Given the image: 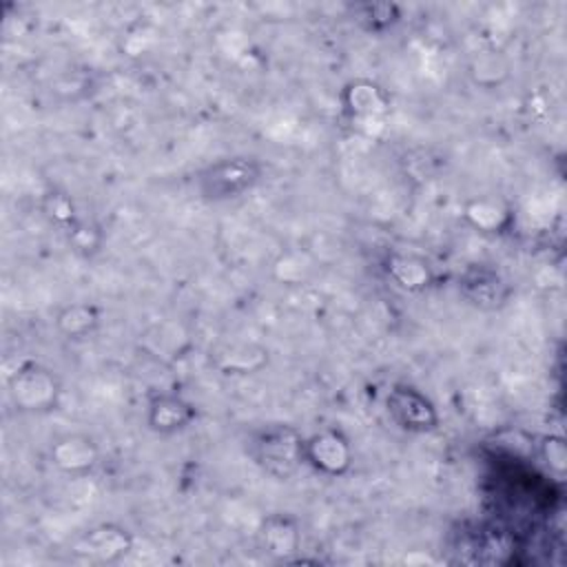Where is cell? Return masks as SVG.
Listing matches in <instances>:
<instances>
[{"instance_id": "obj_1", "label": "cell", "mask_w": 567, "mask_h": 567, "mask_svg": "<svg viewBox=\"0 0 567 567\" xmlns=\"http://www.w3.org/2000/svg\"><path fill=\"white\" fill-rule=\"evenodd\" d=\"M303 443L301 432L286 423H270L255 430L248 436L246 450L250 458L272 478H290L303 463Z\"/></svg>"}, {"instance_id": "obj_2", "label": "cell", "mask_w": 567, "mask_h": 567, "mask_svg": "<svg viewBox=\"0 0 567 567\" xmlns=\"http://www.w3.org/2000/svg\"><path fill=\"white\" fill-rule=\"evenodd\" d=\"M261 173L264 166L259 159L248 155H233L204 166L195 177V186L202 199L219 204L252 190L259 184Z\"/></svg>"}, {"instance_id": "obj_3", "label": "cell", "mask_w": 567, "mask_h": 567, "mask_svg": "<svg viewBox=\"0 0 567 567\" xmlns=\"http://www.w3.org/2000/svg\"><path fill=\"white\" fill-rule=\"evenodd\" d=\"M341 109L350 124L361 133L374 135L390 115V93L372 80L357 78L341 89Z\"/></svg>"}, {"instance_id": "obj_4", "label": "cell", "mask_w": 567, "mask_h": 567, "mask_svg": "<svg viewBox=\"0 0 567 567\" xmlns=\"http://www.w3.org/2000/svg\"><path fill=\"white\" fill-rule=\"evenodd\" d=\"M9 394L22 412H49L58 405L60 381L49 368L29 361L9 377Z\"/></svg>"}, {"instance_id": "obj_5", "label": "cell", "mask_w": 567, "mask_h": 567, "mask_svg": "<svg viewBox=\"0 0 567 567\" xmlns=\"http://www.w3.org/2000/svg\"><path fill=\"white\" fill-rule=\"evenodd\" d=\"M385 410L390 419L405 432L427 434L439 427L436 405L414 385H392V390L385 396Z\"/></svg>"}, {"instance_id": "obj_6", "label": "cell", "mask_w": 567, "mask_h": 567, "mask_svg": "<svg viewBox=\"0 0 567 567\" xmlns=\"http://www.w3.org/2000/svg\"><path fill=\"white\" fill-rule=\"evenodd\" d=\"M303 458L319 474L337 478L352 467V445L341 430L326 427L306 439Z\"/></svg>"}, {"instance_id": "obj_7", "label": "cell", "mask_w": 567, "mask_h": 567, "mask_svg": "<svg viewBox=\"0 0 567 567\" xmlns=\"http://www.w3.org/2000/svg\"><path fill=\"white\" fill-rule=\"evenodd\" d=\"M131 547H133V536L126 527L117 523H102L84 532L78 538L73 551L84 560L109 565V563L122 560L131 551Z\"/></svg>"}, {"instance_id": "obj_8", "label": "cell", "mask_w": 567, "mask_h": 567, "mask_svg": "<svg viewBox=\"0 0 567 567\" xmlns=\"http://www.w3.org/2000/svg\"><path fill=\"white\" fill-rule=\"evenodd\" d=\"M458 292L481 310H496L509 297V286L487 266H470L458 277Z\"/></svg>"}, {"instance_id": "obj_9", "label": "cell", "mask_w": 567, "mask_h": 567, "mask_svg": "<svg viewBox=\"0 0 567 567\" xmlns=\"http://www.w3.org/2000/svg\"><path fill=\"white\" fill-rule=\"evenodd\" d=\"M197 412L193 403H188L184 396L175 392H159L148 401L146 408V425L155 434H177L186 430L195 421Z\"/></svg>"}, {"instance_id": "obj_10", "label": "cell", "mask_w": 567, "mask_h": 567, "mask_svg": "<svg viewBox=\"0 0 567 567\" xmlns=\"http://www.w3.org/2000/svg\"><path fill=\"white\" fill-rule=\"evenodd\" d=\"M51 463L71 476L89 474L100 458L97 443L86 434H64L53 441L49 450Z\"/></svg>"}, {"instance_id": "obj_11", "label": "cell", "mask_w": 567, "mask_h": 567, "mask_svg": "<svg viewBox=\"0 0 567 567\" xmlns=\"http://www.w3.org/2000/svg\"><path fill=\"white\" fill-rule=\"evenodd\" d=\"M259 547L275 558H290L301 547V532L297 518L290 514H270L257 529Z\"/></svg>"}, {"instance_id": "obj_12", "label": "cell", "mask_w": 567, "mask_h": 567, "mask_svg": "<svg viewBox=\"0 0 567 567\" xmlns=\"http://www.w3.org/2000/svg\"><path fill=\"white\" fill-rule=\"evenodd\" d=\"M385 272L390 275L392 281H396V286H401L403 290L416 292L423 290L432 284V268L430 264L412 252H392L385 259Z\"/></svg>"}, {"instance_id": "obj_13", "label": "cell", "mask_w": 567, "mask_h": 567, "mask_svg": "<svg viewBox=\"0 0 567 567\" xmlns=\"http://www.w3.org/2000/svg\"><path fill=\"white\" fill-rule=\"evenodd\" d=\"M102 321V312L95 303L75 301L64 306L55 315V328L66 339H86L91 337Z\"/></svg>"}, {"instance_id": "obj_14", "label": "cell", "mask_w": 567, "mask_h": 567, "mask_svg": "<svg viewBox=\"0 0 567 567\" xmlns=\"http://www.w3.org/2000/svg\"><path fill=\"white\" fill-rule=\"evenodd\" d=\"M465 219L481 233H498L509 224V208L494 197H478L465 204Z\"/></svg>"}, {"instance_id": "obj_15", "label": "cell", "mask_w": 567, "mask_h": 567, "mask_svg": "<svg viewBox=\"0 0 567 567\" xmlns=\"http://www.w3.org/2000/svg\"><path fill=\"white\" fill-rule=\"evenodd\" d=\"M352 11L354 20L370 33H383L401 20V7L394 2H361Z\"/></svg>"}, {"instance_id": "obj_16", "label": "cell", "mask_w": 567, "mask_h": 567, "mask_svg": "<svg viewBox=\"0 0 567 567\" xmlns=\"http://www.w3.org/2000/svg\"><path fill=\"white\" fill-rule=\"evenodd\" d=\"M42 213L44 217L55 224V226H62V228H71L78 217H75V206H73V199L62 193V190H49L44 193L42 197Z\"/></svg>"}, {"instance_id": "obj_17", "label": "cell", "mask_w": 567, "mask_h": 567, "mask_svg": "<svg viewBox=\"0 0 567 567\" xmlns=\"http://www.w3.org/2000/svg\"><path fill=\"white\" fill-rule=\"evenodd\" d=\"M69 244H71L73 250L80 252V255H93V252H97L100 246H102V233H100L97 226L78 219V221L69 228Z\"/></svg>"}, {"instance_id": "obj_18", "label": "cell", "mask_w": 567, "mask_h": 567, "mask_svg": "<svg viewBox=\"0 0 567 567\" xmlns=\"http://www.w3.org/2000/svg\"><path fill=\"white\" fill-rule=\"evenodd\" d=\"M538 454L545 461V465L549 470H554L556 474H563L567 467V450H565V441L556 434H547L540 439L538 445Z\"/></svg>"}]
</instances>
